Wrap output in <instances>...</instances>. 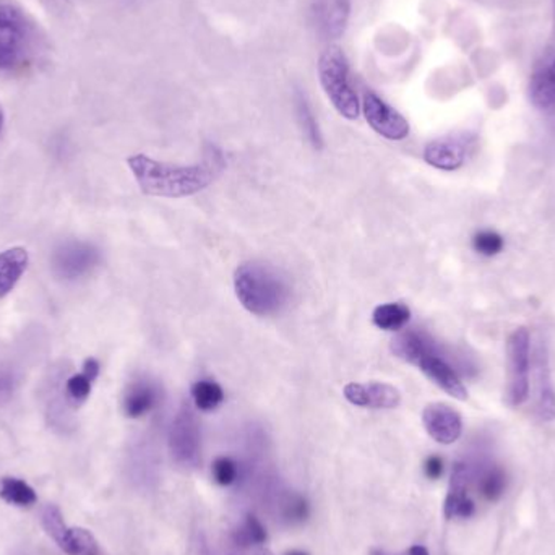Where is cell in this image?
<instances>
[{
    "instance_id": "34",
    "label": "cell",
    "mask_w": 555,
    "mask_h": 555,
    "mask_svg": "<svg viewBox=\"0 0 555 555\" xmlns=\"http://www.w3.org/2000/svg\"><path fill=\"white\" fill-rule=\"evenodd\" d=\"M286 555H309V554L304 553V551H291V553H287Z\"/></svg>"
},
{
    "instance_id": "10",
    "label": "cell",
    "mask_w": 555,
    "mask_h": 555,
    "mask_svg": "<svg viewBox=\"0 0 555 555\" xmlns=\"http://www.w3.org/2000/svg\"><path fill=\"white\" fill-rule=\"evenodd\" d=\"M423 423L427 434L442 446H450L462 437V416L449 404L433 403L426 406L423 413Z\"/></svg>"
},
{
    "instance_id": "21",
    "label": "cell",
    "mask_w": 555,
    "mask_h": 555,
    "mask_svg": "<svg viewBox=\"0 0 555 555\" xmlns=\"http://www.w3.org/2000/svg\"><path fill=\"white\" fill-rule=\"evenodd\" d=\"M410 319V307L401 302L382 304V306L375 307L374 313H372L374 325L385 332H400L408 325Z\"/></svg>"
},
{
    "instance_id": "1",
    "label": "cell",
    "mask_w": 555,
    "mask_h": 555,
    "mask_svg": "<svg viewBox=\"0 0 555 555\" xmlns=\"http://www.w3.org/2000/svg\"><path fill=\"white\" fill-rule=\"evenodd\" d=\"M143 194L152 197L182 198L205 191L223 172L220 153L211 152L201 165L178 166L156 162L145 155L127 159Z\"/></svg>"
},
{
    "instance_id": "35",
    "label": "cell",
    "mask_w": 555,
    "mask_h": 555,
    "mask_svg": "<svg viewBox=\"0 0 555 555\" xmlns=\"http://www.w3.org/2000/svg\"><path fill=\"white\" fill-rule=\"evenodd\" d=\"M256 555H273L272 553H270V551H267V550H260L259 553H257Z\"/></svg>"
},
{
    "instance_id": "11",
    "label": "cell",
    "mask_w": 555,
    "mask_h": 555,
    "mask_svg": "<svg viewBox=\"0 0 555 555\" xmlns=\"http://www.w3.org/2000/svg\"><path fill=\"white\" fill-rule=\"evenodd\" d=\"M343 393L354 406L372 408V410H393L401 401L400 391L393 385L382 384V382L348 384Z\"/></svg>"
},
{
    "instance_id": "9",
    "label": "cell",
    "mask_w": 555,
    "mask_h": 555,
    "mask_svg": "<svg viewBox=\"0 0 555 555\" xmlns=\"http://www.w3.org/2000/svg\"><path fill=\"white\" fill-rule=\"evenodd\" d=\"M362 111L369 126L388 140H403L410 135V124L397 109L385 103L380 96L367 91L362 100Z\"/></svg>"
},
{
    "instance_id": "25",
    "label": "cell",
    "mask_w": 555,
    "mask_h": 555,
    "mask_svg": "<svg viewBox=\"0 0 555 555\" xmlns=\"http://www.w3.org/2000/svg\"><path fill=\"white\" fill-rule=\"evenodd\" d=\"M192 398H194L195 406L205 413L217 410L224 401V391L218 382L211 378H202L192 385Z\"/></svg>"
},
{
    "instance_id": "16",
    "label": "cell",
    "mask_w": 555,
    "mask_h": 555,
    "mask_svg": "<svg viewBox=\"0 0 555 555\" xmlns=\"http://www.w3.org/2000/svg\"><path fill=\"white\" fill-rule=\"evenodd\" d=\"M538 377V416L544 423L555 420V390L551 382L550 364H547L546 348L538 349L537 356Z\"/></svg>"
},
{
    "instance_id": "33",
    "label": "cell",
    "mask_w": 555,
    "mask_h": 555,
    "mask_svg": "<svg viewBox=\"0 0 555 555\" xmlns=\"http://www.w3.org/2000/svg\"><path fill=\"white\" fill-rule=\"evenodd\" d=\"M369 555H391V554L385 553V551H382V550H372L371 554H369Z\"/></svg>"
},
{
    "instance_id": "2",
    "label": "cell",
    "mask_w": 555,
    "mask_h": 555,
    "mask_svg": "<svg viewBox=\"0 0 555 555\" xmlns=\"http://www.w3.org/2000/svg\"><path fill=\"white\" fill-rule=\"evenodd\" d=\"M234 289L240 302L259 317L276 315L287 306L291 297L286 278L262 262H247L237 267Z\"/></svg>"
},
{
    "instance_id": "5",
    "label": "cell",
    "mask_w": 555,
    "mask_h": 555,
    "mask_svg": "<svg viewBox=\"0 0 555 555\" xmlns=\"http://www.w3.org/2000/svg\"><path fill=\"white\" fill-rule=\"evenodd\" d=\"M31 28L18 7L0 3V70H13L28 54Z\"/></svg>"
},
{
    "instance_id": "27",
    "label": "cell",
    "mask_w": 555,
    "mask_h": 555,
    "mask_svg": "<svg viewBox=\"0 0 555 555\" xmlns=\"http://www.w3.org/2000/svg\"><path fill=\"white\" fill-rule=\"evenodd\" d=\"M473 247L481 256H498L504 249V237L495 231H481L473 237Z\"/></svg>"
},
{
    "instance_id": "7",
    "label": "cell",
    "mask_w": 555,
    "mask_h": 555,
    "mask_svg": "<svg viewBox=\"0 0 555 555\" xmlns=\"http://www.w3.org/2000/svg\"><path fill=\"white\" fill-rule=\"evenodd\" d=\"M169 450L181 468L195 469L202 462L201 426L191 408L184 406L169 430Z\"/></svg>"
},
{
    "instance_id": "22",
    "label": "cell",
    "mask_w": 555,
    "mask_h": 555,
    "mask_svg": "<svg viewBox=\"0 0 555 555\" xmlns=\"http://www.w3.org/2000/svg\"><path fill=\"white\" fill-rule=\"evenodd\" d=\"M530 94L534 106L541 109L555 106V59L553 64L534 75L530 85Z\"/></svg>"
},
{
    "instance_id": "20",
    "label": "cell",
    "mask_w": 555,
    "mask_h": 555,
    "mask_svg": "<svg viewBox=\"0 0 555 555\" xmlns=\"http://www.w3.org/2000/svg\"><path fill=\"white\" fill-rule=\"evenodd\" d=\"M54 541L68 555H100L96 538L85 528L65 527Z\"/></svg>"
},
{
    "instance_id": "17",
    "label": "cell",
    "mask_w": 555,
    "mask_h": 555,
    "mask_svg": "<svg viewBox=\"0 0 555 555\" xmlns=\"http://www.w3.org/2000/svg\"><path fill=\"white\" fill-rule=\"evenodd\" d=\"M28 262V253L23 247H12L0 253V299L15 289L16 283L26 272Z\"/></svg>"
},
{
    "instance_id": "3",
    "label": "cell",
    "mask_w": 555,
    "mask_h": 555,
    "mask_svg": "<svg viewBox=\"0 0 555 555\" xmlns=\"http://www.w3.org/2000/svg\"><path fill=\"white\" fill-rule=\"evenodd\" d=\"M393 352L410 364L417 365L434 384L456 400H466L468 390L453 365L447 361L437 343L417 330H410L393 339Z\"/></svg>"
},
{
    "instance_id": "18",
    "label": "cell",
    "mask_w": 555,
    "mask_h": 555,
    "mask_svg": "<svg viewBox=\"0 0 555 555\" xmlns=\"http://www.w3.org/2000/svg\"><path fill=\"white\" fill-rule=\"evenodd\" d=\"M100 362L96 359L90 358L85 361L81 372L68 378L67 384H65V397L74 406L83 404L88 400L94 380L100 375Z\"/></svg>"
},
{
    "instance_id": "24",
    "label": "cell",
    "mask_w": 555,
    "mask_h": 555,
    "mask_svg": "<svg viewBox=\"0 0 555 555\" xmlns=\"http://www.w3.org/2000/svg\"><path fill=\"white\" fill-rule=\"evenodd\" d=\"M447 518H472L476 512V504L472 498V489L465 486L450 485L449 495L446 499Z\"/></svg>"
},
{
    "instance_id": "30",
    "label": "cell",
    "mask_w": 555,
    "mask_h": 555,
    "mask_svg": "<svg viewBox=\"0 0 555 555\" xmlns=\"http://www.w3.org/2000/svg\"><path fill=\"white\" fill-rule=\"evenodd\" d=\"M424 473H426L427 478L436 481L443 475V460L437 455L429 456L424 463Z\"/></svg>"
},
{
    "instance_id": "15",
    "label": "cell",
    "mask_w": 555,
    "mask_h": 555,
    "mask_svg": "<svg viewBox=\"0 0 555 555\" xmlns=\"http://www.w3.org/2000/svg\"><path fill=\"white\" fill-rule=\"evenodd\" d=\"M158 385L146 378H140L132 382L124 395V413L130 420H139L149 414L158 404Z\"/></svg>"
},
{
    "instance_id": "37",
    "label": "cell",
    "mask_w": 555,
    "mask_h": 555,
    "mask_svg": "<svg viewBox=\"0 0 555 555\" xmlns=\"http://www.w3.org/2000/svg\"><path fill=\"white\" fill-rule=\"evenodd\" d=\"M554 28H555V0H554Z\"/></svg>"
},
{
    "instance_id": "28",
    "label": "cell",
    "mask_w": 555,
    "mask_h": 555,
    "mask_svg": "<svg viewBox=\"0 0 555 555\" xmlns=\"http://www.w3.org/2000/svg\"><path fill=\"white\" fill-rule=\"evenodd\" d=\"M211 472H214L215 481L224 486V488L234 485L240 478V466L230 456H220V459L215 460Z\"/></svg>"
},
{
    "instance_id": "29",
    "label": "cell",
    "mask_w": 555,
    "mask_h": 555,
    "mask_svg": "<svg viewBox=\"0 0 555 555\" xmlns=\"http://www.w3.org/2000/svg\"><path fill=\"white\" fill-rule=\"evenodd\" d=\"M283 517L291 524H300L309 517V502L300 495H291L283 505Z\"/></svg>"
},
{
    "instance_id": "12",
    "label": "cell",
    "mask_w": 555,
    "mask_h": 555,
    "mask_svg": "<svg viewBox=\"0 0 555 555\" xmlns=\"http://www.w3.org/2000/svg\"><path fill=\"white\" fill-rule=\"evenodd\" d=\"M424 159L427 165L442 171H455L462 168L466 159V143L456 137L434 140L424 150Z\"/></svg>"
},
{
    "instance_id": "4",
    "label": "cell",
    "mask_w": 555,
    "mask_h": 555,
    "mask_svg": "<svg viewBox=\"0 0 555 555\" xmlns=\"http://www.w3.org/2000/svg\"><path fill=\"white\" fill-rule=\"evenodd\" d=\"M319 77L328 100L345 119H358L361 113L358 93L351 85L348 61L339 48H330L319 61Z\"/></svg>"
},
{
    "instance_id": "32",
    "label": "cell",
    "mask_w": 555,
    "mask_h": 555,
    "mask_svg": "<svg viewBox=\"0 0 555 555\" xmlns=\"http://www.w3.org/2000/svg\"><path fill=\"white\" fill-rule=\"evenodd\" d=\"M403 555H430L429 551L426 550L424 546H413L410 547V550L406 551Z\"/></svg>"
},
{
    "instance_id": "19",
    "label": "cell",
    "mask_w": 555,
    "mask_h": 555,
    "mask_svg": "<svg viewBox=\"0 0 555 555\" xmlns=\"http://www.w3.org/2000/svg\"><path fill=\"white\" fill-rule=\"evenodd\" d=\"M267 538L269 537H267L266 527L260 524L259 518L249 514L246 515L240 527L231 531L228 541H230V546L234 547V550L246 553V551L253 550V547L262 546Z\"/></svg>"
},
{
    "instance_id": "23",
    "label": "cell",
    "mask_w": 555,
    "mask_h": 555,
    "mask_svg": "<svg viewBox=\"0 0 555 555\" xmlns=\"http://www.w3.org/2000/svg\"><path fill=\"white\" fill-rule=\"evenodd\" d=\"M0 498L7 504L15 505V507L28 508L36 504L38 495L35 489L18 478H2L0 479Z\"/></svg>"
},
{
    "instance_id": "6",
    "label": "cell",
    "mask_w": 555,
    "mask_h": 555,
    "mask_svg": "<svg viewBox=\"0 0 555 555\" xmlns=\"http://www.w3.org/2000/svg\"><path fill=\"white\" fill-rule=\"evenodd\" d=\"M507 362V401L520 406L530 395V333L524 326L508 336Z\"/></svg>"
},
{
    "instance_id": "8",
    "label": "cell",
    "mask_w": 555,
    "mask_h": 555,
    "mask_svg": "<svg viewBox=\"0 0 555 555\" xmlns=\"http://www.w3.org/2000/svg\"><path fill=\"white\" fill-rule=\"evenodd\" d=\"M100 262V250L93 244L68 241L55 249L52 256V270L62 280L75 281L90 275Z\"/></svg>"
},
{
    "instance_id": "26",
    "label": "cell",
    "mask_w": 555,
    "mask_h": 555,
    "mask_svg": "<svg viewBox=\"0 0 555 555\" xmlns=\"http://www.w3.org/2000/svg\"><path fill=\"white\" fill-rule=\"evenodd\" d=\"M294 103H296L297 120H299L300 129L306 133L307 140L312 143L313 149H322V133H320L319 124H317L315 116H313L312 109H310L306 94L302 91H296Z\"/></svg>"
},
{
    "instance_id": "36",
    "label": "cell",
    "mask_w": 555,
    "mask_h": 555,
    "mask_svg": "<svg viewBox=\"0 0 555 555\" xmlns=\"http://www.w3.org/2000/svg\"><path fill=\"white\" fill-rule=\"evenodd\" d=\"M2 126H3V113H2V109H0V130H2Z\"/></svg>"
},
{
    "instance_id": "13",
    "label": "cell",
    "mask_w": 555,
    "mask_h": 555,
    "mask_svg": "<svg viewBox=\"0 0 555 555\" xmlns=\"http://www.w3.org/2000/svg\"><path fill=\"white\" fill-rule=\"evenodd\" d=\"M351 0H315L313 15L317 28L325 38H339L348 23Z\"/></svg>"
},
{
    "instance_id": "31",
    "label": "cell",
    "mask_w": 555,
    "mask_h": 555,
    "mask_svg": "<svg viewBox=\"0 0 555 555\" xmlns=\"http://www.w3.org/2000/svg\"><path fill=\"white\" fill-rule=\"evenodd\" d=\"M13 382L12 375L9 372H0V401L9 400L13 393Z\"/></svg>"
},
{
    "instance_id": "14",
    "label": "cell",
    "mask_w": 555,
    "mask_h": 555,
    "mask_svg": "<svg viewBox=\"0 0 555 555\" xmlns=\"http://www.w3.org/2000/svg\"><path fill=\"white\" fill-rule=\"evenodd\" d=\"M473 465H475V485L479 494L486 501H499L507 489V473L491 460L473 459Z\"/></svg>"
}]
</instances>
